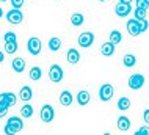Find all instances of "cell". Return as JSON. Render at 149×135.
<instances>
[{
    "instance_id": "74e56055",
    "label": "cell",
    "mask_w": 149,
    "mask_h": 135,
    "mask_svg": "<svg viewBox=\"0 0 149 135\" xmlns=\"http://www.w3.org/2000/svg\"><path fill=\"white\" fill-rule=\"evenodd\" d=\"M2 16H3V10L0 8V17H2Z\"/></svg>"
},
{
    "instance_id": "8d00e7d4",
    "label": "cell",
    "mask_w": 149,
    "mask_h": 135,
    "mask_svg": "<svg viewBox=\"0 0 149 135\" xmlns=\"http://www.w3.org/2000/svg\"><path fill=\"white\" fill-rule=\"evenodd\" d=\"M119 2H124V3H130L132 0H119Z\"/></svg>"
},
{
    "instance_id": "d6986e66",
    "label": "cell",
    "mask_w": 149,
    "mask_h": 135,
    "mask_svg": "<svg viewBox=\"0 0 149 135\" xmlns=\"http://www.w3.org/2000/svg\"><path fill=\"white\" fill-rule=\"evenodd\" d=\"M123 63H124V66H126V68H134L135 64H136V57H135V55H132V54L124 55Z\"/></svg>"
},
{
    "instance_id": "7c38bea8",
    "label": "cell",
    "mask_w": 149,
    "mask_h": 135,
    "mask_svg": "<svg viewBox=\"0 0 149 135\" xmlns=\"http://www.w3.org/2000/svg\"><path fill=\"white\" fill-rule=\"evenodd\" d=\"M72 101H74V96H72L71 91H68V90L61 91V94H60V104L64 105V107H68V105L72 104Z\"/></svg>"
},
{
    "instance_id": "cb8c5ba5",
    "label": "cell",
    "mask_w": 149,
    "mask_h": 135,
    "mask_svg": "<svg viewBox=\"0 0 149 135\" xmlns=\"http://www.w3.org/2000/svg\"><path fill=\"white\" fill-rule=\"evenodd\" d=\"M41 76H42V71H41V68H39V66H33V68H31V71H30V79L31 80H39V79H41Z\"/></svg>"
},
{
    "instance_id": "603a6c76",
    "label": "cell",
    "mask_w": 149,
    "mask_h": 135,
    "mask_svg": "<svg viewBox=\"0 0 149 135\" xmlns=\"http://www.w3.org/2000/svg\"><path fill=\"white\" fill-rule=\"evenodd\" d=\"M33 115V107L30 104H24L22 108H21V116L22 118H30Z\"/></svg>"
},
{
    "instance_id": "484cf974",
    "label": "cell",
    "mask_w": 149,
    "mask_h": 135,
    "mask_svg": "<svg viewBox=\"0 0 149 135\" xmlns=\"http://www.w3.org/2000/svg\"><path fill=\"white\" fill-rule=\"evenodd\" d=\"M121 39H123V35H121V31H118V30H113V31L110 33V43H113L115 46L121 43Z\"/></svg>"
},
{
    "instance_id": "9c48e42d",
    "label": "cell",
    "mask_w": 149,
    "mask_h": 135,
    "mask_svg": "<svg viewBox=\"0 0 149 135\" xmlns=\"http://www.w3.org/2000/svg\"><path fill=\"white\" fill-rule=\"evenodd\" d=\"M16 101H17V97H16L14 93H10V91H5L0 94V104L6 105V107H13L16 104Z\"/></svg>"
},
{
    "instance_id": "30bf717a",
    "label": "cell",
    "mask_w": 149,
    "mask_h": 135,
    "mask_svg": "<svg viewBox=\"0 0 149 135\" xmlns=\"http://www.w3.org/2000/svg\"><path fill=\"white\" fill-rule=\"evenodd\" d=\"M132 8H130V3H124V2H119L118 5L115 6V13L116 16H119V17H126V16L130 14Z\"/></svg>"
},
{
    "instance_id": "ffe728a7",
    "label": "cell",
    "mask_w": 149,
    "mask_h": 135,
    "mask_svg": "<svg viewBox=\"0 0 149 135\" xmlns=\"http://www.w3.org/2000/svg\"><path fill=\"white\" fill-rule=\"evenodd\" d=\"M85 22V17H83V14H80V13H74L71 16V24L74 27H80L82 24Z\"/></svg>"
},
{
    "instance_id": "5bb4252c",
    "label": "cell",
    "mask_w": 149,
    "mask_h": 135,
    "mask_svg": "<svg viewBox=\"0 0 149 135\" xmlns=\"http://www.w3.org/2000/svg\"><path fill=\"white\" fill-rule=\"evenodd\" d=\"M19 97H21V101L24 102H29L31 97H33V91H31L30 87H22L21 91H19Z\"/></svg>"
},
{
    "instance_id": "1f68e13d",
    "label": "cell",
    "mask_w": 149,
    "mask_h": 135,
    "mask_svg": "<svg viewBox=\"0 0 149 135\" xmlns=\"http://www.w3.org/2000/svg\"><path fill=\"white\" fill-rule=\"evenodd\" d=\"M136 135H149V127H146V126H143V127H140L138 130L135 132Z\"/></svg>"
},
{
    "instance_id": "836d02e7",
    "label": "cell",
    "mask_w": 149,
    "mask_h": 135,
    "mask_svg": "<svg viewBox=\"0 0 149 135\" xmlns=\"http://www.w3.org/2000/svg\"><path fill=\"white\" fill-rule=\"evenodd\" d=\"M3 132H5L6 135H14V132L11 130V127H10V126H6V124H5V127H3Z\"/></svg>"
},
{
    "instance_id": "ba28073f",
    "label": "cell",
    "mask_w": 149,
    "mask_h": 135,
    "mask_svg": "<svg viewBox=\"0 0 149 135\" xmlns=\"http://www.w3.org/2000/svg\"><path fill=\"white\" fill-rule=\"evenodd\" d=\"M94 43V35L91 31H83V33L79 35V46L82 47H90Z\"/></svg>"
},
{
    "instance_id": "4dcf8cb0",
    "label": "cell",
    "mask_w": 149,
    "mask_h": 135,
    "mask_svg": "<svg viewBox=\"0 0 149 135\" xmlns=\"http://www.w3.org/2000/svg\"><path fill=\"white\" fill-rule=\"evenodd\" d=\"M10 2H11V6H13V8H19V10H21L22 5H24V0H10Z\"/></svg>"
},
{
    "instance_id": "8fae6325",
    "label": "cell",
    "mask_w": 149,
    "mask_h": 135,
    "mask_svg": "<svg viewBox=\"0 0 149 135\" xmlns=\"http://www.w3.org/2000/svg\"><path fill=\"white\" fill-rule=\"evenodd\" d=\"M127 31L132 36H138L140 33H141V31H140V27H138V20H136V19L127 20Z\"/></svg>"
},
{
    "instance_id": "d6a6232c",
    "label": "cell",
    "mask_w": 149,
    "mask_h": 135,
    "mask_svg": "<svg viewBox=\"0 0 149 135\" xmlns=\"http://www.w3.org/2000/svg\"><path fill=\"white\" fill-rule=\"evenodd\" d=\"M8 110H10V107H6V105H3V104H0V118H3V116H6V113H8Z\"/></svg>"
},
{
    "instance_id": "f546056e",
    "label": "cell",
    "mask_w": 149,
    "mask_h": 135,
    "mask_svg": "<svg viewBox=\"0 0 149 135\" xmlns=\"http://www.w3.org/2000/svg\"><path fill=\"white\" fill-rule=\"evenodd\" d=\"M136 8H143V10H148L149 8V3L146 0H136Z\"/></svg>"
},
{
    "instance_id": "5b68a950",
    "label": "cell",
    "mask_w": 149,
    "mask_h": 135,
    "mask_svg": "<svg viewBox=\"0 0 149 135\" xmlns=\"http://www.w3.org/2000/svg\"><path fill=\"white\" fill-rule=\"evenodd\" d=\"M144 85V76L143 74H134L129 77V88L130 90H140Z\"/></svg>"
},
{
    "instance_id": "6da1fadb",
    "label": "cell",
    "mask_w": 149,
    "mask_h": 135,
    "mask_svg": "<svg viewBox=\"0 0 149 135\" xmlns=\"http://www.w3.org/2000/svg\"><path fill=\"white\" fill-rule=\"evenodd\" d=\"M113 93H115L113 85L111 83H104L102 87L99 88V99L107 102V101H110L111 97H113Z\"/></svg>"
},
{
    "instance_id": "4fadbf2b",
    "label": "cell",
    "mask_w": 149,
    "mask_h": 135,
    "mask_svg": "<svg viewBox=\"0 0 149 135\" xmlns=\"http://www.w3.org/2000/svg\"><path fill=\"white\" fill-rule=\"evenodd\" d=\"M66 58H68V63H69V64H77L80 61L79 50H75V49H69L68 54H66Z\"/></svg>"
},
{
    "instance_id": "60d3db41",
    "label": "cell",
    "mask_w": 149,
    "mask_h": 135,
    "mask_svg": "<svg viewBox=\"0 0 149 135\" xmlns=\"http://www.w3.org/2000/svg\"><path fill=\"white\" fill-rule=\"evenodd\" d=\"M146 2H148V3H149V0H146Z\"/></svg>"
},
{
    "instance_id": "f35d334b",
    "label": "cell",
    "mask_w": 149,
    "mask_h": 135,
    "mask_svg": "<svg viewBox=\"0 0 149 135\" xmlns=\"http://www.w3.org/2000/svg\"><path fill=\"white\" fill-rule=\"evenodd\" d=\"M99 2H107V0H99Z\"/></svg>"
},
{
    "instance_id": "52a82bcc",
    "label": "cell",
    "mask_w": 149,
    "mask_h": 135,
    "mask_svg": "<svg viewBox=\"0 0 149 135\" xmlns=\"http://www.w3.org/2000/svg\"><path fill=\"white\" fill-rule=\"evenodd\" d=\"M54 118H55V110L52 105L49 104H46V105H42V108H41V120L44 122H50V121H54Z\"/></svg>"
},
{
    "instance_id": "e0dca14e",
    "label": "cell",
    "mask_w": 149,
    "mask_h": 135,
    "mask_svg": "<svg viewBox=\"0 0 149 135\" xmlns=\"http://www.w3.org/2000/svg\"><path fill=\"white\" fill-rule=\"evenodd\" d=\"M118 129L123 130V132L129 130L130 129V120H129L127 116H119L118 118Z\"/></svg>"
},
{
    "instance_id": "d4e9b609",
    "label": "cell",
    "mask_w": 149,
    "mask_h": 135,
    "mask_svg": "<svg viewBox=\"0 0 149 135\" xmlns=\"http://www.w3.org/2000/svg\"><path fill=\"white\" fill-rule=\"evenodd\" d=\"M5 52L6 54H16L17 52V41H13V43H5Z\"/></svg>"
},
{
    "instance_id": "e575fe53",
    "label": "cell",
    "mask_w": 149,
    "mask_h": 135,
    "mask_svg": "<svg viewBox=\"0 0 149 135\" xmlns=\"http://www.w3.org/2000/svg\"><path fill=\"white\" fill-rule=\"evenodd\" d=\"M143 120L146 124H149V108L148 110H144V113H143Z\"/></svg>"
},
{
    "instance_id": "ab89813d",
    "label": "cell",
    "mask_w": 149,
    "mask_h": 135,
    "mask_svg": "<svg viewBox=\"0 0 149 135\" xmlns=\"http://www.w3.org/2000/svg\"><path fill=\"white\" fill-rule=\"evenodd\" d=\"M0 2H8V0H0Z\"/></svg>"
},
{
    "instance_id": "2e32d148",
    "label": "cell",
    "mask_w": 149,
    "mask_h": 135,
    "mask_svg": "<svg viewBox=\"0 0 149 135\" xmlns=\"http://www.w3.org/2000/svg\"><path fill=\"white\" fill-rule=\"evenodd\" d=\"M13 71L14 72H22L24 69H25V60L21 58V57H17V58H14L13 60Z\"/></svg>"
},
{
    "instance_id": "277c9868",
    "label": "cell",
    "mask_w": 149,
    "mask_h": 135,
    "mask_svg": "<svg viewBox=\"0 0 149 135\" xmlns=\"http://www.w3.org/2000/svg\"><path fill=\"white\" fill-rule=\"evenodd\" d=\"M63 69L60 64H52L50 66V71H49V77H50V80L54 82V83H58V82H61L63 80Z\"/></svg>"
},
{
    "instance_id": "8992f818",
    "label": "cell",
    "mask_w": 149,
    "mask_h": 135,
    "mask_svg": "<svg viewBox=\"0 0 149 135\" xmlns=\"http://www.w3.org/2000/svg\"><path fill=\"white\" fill-rule=\"evenodd\" d=\"M6 126H10L11 130H13L14 134H17L24 129V121H22V118H19V116H11V118H8Z\"/></svg>"
},
{
    "instance_id": "f1b7e54d",
    "label": "cell",
    "mask_w": 149,
    "mask_h": 135,
    "mask_svg": "<svg viewBox=\"0 0 149 135\" xmlns=\"http://www.w3.org/2000/svg\"><path fill=\"white\" fill-rule=\"evenodd\" d=\"M138 20V27H140V31H146L148 30V20L146 19H136Z\"/></svg>"
},
{
    "instance_id": "7402d4cb",
    "label": "cell",
    "mask_w": 149,
    "mask_h": 135,
    "mask_svg": "<svg viewBox=\"0 0 149 135\" xmlns=\"http://www.w3.org/2000/svg\"><path fill=\"white\" fill-rule=\"evenodd\" d=\"M130 108V99L129 97H121V99L118 101V110H121V112H126V110Z\"/></svg>"
},
{
    "instance_id": "9a60e30c",
    "label": "cell",
    "mask_w": 149,
    "mask_h": 135,
    "mask_svg": "<svg viewBox=\"0 0 149 135\" xmlns=\"http://www.w3.org/2000/svg\"><path fill=\"white\" fill-rule=\"evenodd\" d=\"M100 52H102V55L105 57H110L115 54V44L110 43V41H107V43L102 44V47H100Z\"/></svg>"
},
{
    "instance_id": "44dd1931",
    "label": "cell",
    "mask_w": 149,
    "mask_h": 135,
    "mask_svg": "<svg viewBox=\"0 0 149 135\" xmlns=\"http://www.w3.org/2000/svg\"><path fill=\"white\" fill-rule=\"evenodd\" d=\"M60 47H61V39L60 38H50L49 39V49L52 52H57V50H60Z\"/></svg>"
},
{
    "instance_id": "ac0fdd59",
    "label": "cell",
    "mask_w": 149,
    "mask_h": 135,
    "mask_svg": "<svg viewBox=\"0 0 149 135\" xmlns=\"http://www.w3.org/2000/svg\"><path fill=\"white\" fill-rule=\"evenodd\" d=\"M91 99V96H90V93L85 91V90H82V91H79V94H77V102L80 105H86L88 102H90Z\"/></svg>"
},
{
    "instance_id": "7a4b0ae2",
    "label": "cell",
    "mask_w": 149,
    "mask_h": 135,
    "mask_svg": "<svg viewBox=\"0 0 149 135\" xmlns=\"http://www.w3.org/2000/svg\"><path fill=\"white\" fill-rule=\"evenodd\" d=\"M22 19H24V14H22V11L19 10V8H13V10H10L6 13V20L10 24H13V25L21 24Z\"/></svg>"
},
{
    "instance_id": "83f0119b",
    "label": "cell",
    "mask_w": 149,
    "mask_h": 135,
    "mask_svg": "<svg viewBox=\"0 0 149 135\" xmlns=\"http://www.w3.org/2000/svg\"><path fill=\"white\" fill-rule=\"evenodd\" d=\"M146 11L143 8H135V19H146Z\"/></svg>"
},
{
    "instance_id": "d590c367",
    "label": "cell",
    "mask_w": 149,
    "mask_h": 135,
    "mask_svg": "<svg viewBox=\"0 0 149 135\" xmlns=\"http://www.w3.org/2000/svg\"><path fill=\"white\" fill-rule=\"evenodd\" d=\"M3 60H5V54H3V52H0V63H2Z\"/></svg>"
},
{
    "instance_id": "3957f363",
    "label": "cell",
    "mask_w": 149,
    "mask_h": 135,
    "mask_svg": "<svg viewBox=\"0 0 149 135\" xmlns=\"http://www.w3.org/2000/svg\"><path fill=\"white\" fill-rule=\"evenodd\" d=\"M27 49H29V52L31 55H39L41 54V49H42V46H41V39L39 38H30L29 41H27Z\"/></svg>"
},
{
    "instance_id": "4316f807",
    "label": "cell",
    "mask_w": 149,
    "mask_h": 135,
    "mask_svg": "<svg viewBox=\"0 0 149 135\" xmlns=\"http://www.w3.org/2000/svg\"><path fill=\"white\" fill-rule=\"evenodd\" d=\"M3 41H5V43H13V41H17V36H16V33H13V31H6V33L3 35Z\"/></svg>"
}]
</instances>
